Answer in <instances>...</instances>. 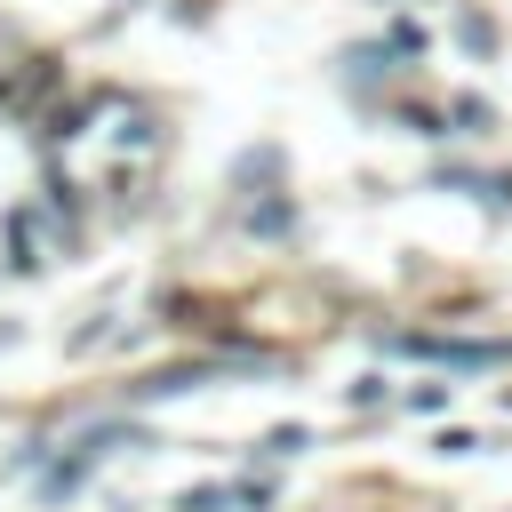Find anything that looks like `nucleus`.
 I'll return each instance as SVG.
<instances>
[{
  "label": "nucleus",
  "mask_w": 512,
  "mask_h": 512,
  "mask_svg": "<svg viewBox=\"0 0 512 512\" xmlns=\"http://www.w3.org/2000/svg\"><path fill=\"white\" fill-rule=\"evenodd\" d=\"M304 448H312V432H304V424H272L256 456H272V464H280V456H304Z\"/></svg>",
  "instance_id": "5"
},
{
  "label": "nucleus",
  "mask_w": 512,
  "mask_h": 512,
  "mask_svg": "<svg viewBox=\"0 0 512 512\" xmlns=\"http://www.w3.org/2000/svg\"><path fill=\"white\" fill-rule=\"evenodd\" d=\"M8 264H16V272H40V264H48V232H40L32 208L8 216Z\"/></svg>",
  "instance_id": "2"
},
{
  "label": "nucleus",
  "mask_w": 512,
  "mask_h": 512,
  "mask_svg": "<svg viewBox=\"0 0 512 512\" xmlns=\"http://www.w3.org/2000/svg\"><path fill=\"white\" fill-rule=\"evenodd\" d=\"M448 128H456V136H488V128H496V104H488V96H448Z\"/></svg>",
  "instance_id": "3"
},
{
  "label": "nucleus",
  "mask_w": 512,
  "mask_h": 512,
  "mask_svg": "<svg viewBox=\"0 0 512 512\" xmlns=\"http://www.w3.org/2000/svg\"><path fill=\"white\" fill-rule=\"evenodd\" d=\"M456 40H464L472 56H488V48H496V24H488V16H456Z\"/></svg>",
  "instance_id": "6"
},
{
  "label": "nucleus",
  "mask_w": 512,
  "mask_h": 512,
  "mask_svg": "<svg viewBox=\"0 0 512 512\" xmlns=\"http://www.w3.org/2000/svg\"><path fill=\"white\" fill-rule=\"evenodd\" d=\"M408 360H440L456 376H480V368H504L512 360V336H392Z\"/></svg>",
  "instance_id": "1"
},
{
  "label": "nucleus",
  "mask_w": 512,
  "mask_h": 512,
  "mask_svg": "<svg viewBox=\"0 0 512 512\" xmlns=\"http://www.w3.org/2000/svg\"><path fill=\"white\" fill-rule=\"evenodd\" d=\"M408 408H416V416H440V408H448V384H408Z\"/></svg>",
  "instance_id": "7"
},
{
  "label": "nucleus",
  "mask_w": 512,
  "mask_h": 512,
  "mask_svg": "<svg viewBox=\"0 0 512 512\" xmlns=\"http://www.w3.org/2000/svg\"><path fill=\"white\" fill-rule=\"evenodd\" d=\"M384 48H392V56H400V64H424V48H432V32H424V24H416V16H400V24H392V32H384Z\"/></svg>",
  "instance_id": "4"
}]
</instances>
